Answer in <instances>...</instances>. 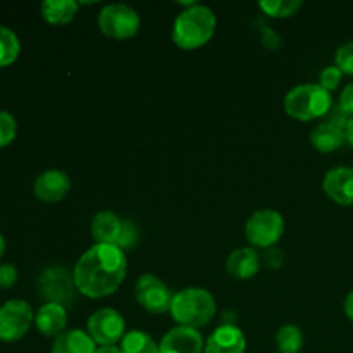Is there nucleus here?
Wrapping results in <instances>:
<instances>
[{"label":"nucleus","mask_w":353,"mask_h":353,"mask_svg":"<svg viewBox=\"0 0 353 353\" xmlns=\"http://www.w3.org/2000/svg\"><path fill=\"white\" fill-rule=\"evenodd\" d=\"M128 261L123 248L95 243L76 261L72 278L78 293L86 299L114 295L126 279Z\"/></svg>","instance_id":"1"},{"label":"nucleus","mask_w":353,"mask_h":353,"mask_svg":"<svg viewBox=\"0 0 353 353\" xmlns=\"http://www.w3.org/2000/svg\"><path fill=\"white\" fill-rule=\"evenodd\" d=\"M217 28V17L210 7L195 3L181 10L172 23L171 38L183 50H196L212 40Z\"/></svg>","instance_id":"2"},{"label":"nucleus","mask_w":353,"mask_h":353,"mask_svg":"<svg viewBox=\"0 0 353 353\" xmlns=\"http://www.w3.org/2000/svg\"><path fill=\"white\" fill-rule=\"evenodd\" d=\"M217 303L212 293L205 288L190 286L172 295L169 314L178 326L200 330L216 317Z\"/></svg>","instance_id":"3"},{"label":"nucleus","mask_w":353,"mask_h":353,"mask_svg":"<svg viewBox=\"0 0 353 353\" xmlns=\"http://www.w3.org/2000/svg\"><path fill=\"white\" fill-rule=\"evenodd\" d=\"M285 112L296 121H314L327 116L333 109V99L319 83H305L285 95Z\"/></svg>","instance_id":"4"},{"label":"nucleus","mask_w":353,"mask_h":353,"mask_svg":"<svg viewBox=\"0 0 353 353\" xmlns=\"http://www.w3.org/2000/svg\"><path fill=\"white\" fill-rule=\"evenodd\" d=\"M100 31L112 40L124 41L137 37L141 28L140 14L128 3H109L103 6L97 17Z\"/></svg>","instance_id":"5"},{"label":"nucleus","mask_w":353,"mask_h":353,"mask_svg":"<svg viewBox=\"0 0 353 353\" xmlns=\"http://www.w3.org/2000/svg\"><path fill=\"white\" fill-rule=\"evenodd\" d=\"M285 233V219L278 210L261 209L245 224V238L252 248H272Z\"/></svg>","instance_id":"6"},{"label":"nucleus","mask_w":353,"mask_h":353,"mask_svg":"<svg viewBox=\"0 0 353 353\" xmlns=\"http://www.w3.org/2000/svg\"><path fill=\"white\" fill-rule=\"evenodd\" d=\"M86 333L92 336L99 347H105V345H117L123 341L126 331V321H124L123 314L117 312L116 309L110 307H103V309L95 310L92 316L88 317L86 323Z\"/></svg>","instance_id":"7"},{"label":"nucleus","mask_w":353,"mask_h":353,"mask_svg":"<svg viewBox=\"0 0 353 353\" xmlns=\"http://www.w3.org/2000/svg\"><path fill=\"white\" fill-rule=\"evenodd\" d=\"M34 323V314L26 300L12 299L0 305V340L12 343L21 340Z\"/></svg>","instance_id":"8"},{"label":"nucleus","mask_w":353,"mask_h":353,"mask_svg":"<svg viewBox=\"0 0 353 353\" xmlns=\"http://www.w3.org/2000/svg\"><path fill=\"white\" fill-rule=\"evenodd\" d=\"M76 285L72 272L64 268L45 269L38 278V293L47 300V303H59V305H71L76 299Z\"/></svg>","instance_id":"9"},{"label":"nucleus","mask_w":353,"mask_h":353,"mask_svg":"<svg viewBox=\"0 0 353 353\" xmlns=\"http://www.w3.org/2000/svg\"><path fill=\"white\" fill-rule=\"evenodd\" d=\"M134 296L141 309L147 312L161 316L169 312L172 295L169 286L155 274H141L134 285Z\"/></svg>","instance_id":"10"},{"label":"nucleus","mask_w":353,"mask_h":353,"mask_svg":"<svg viewBox=\"0 0 353 353\" xmlns=\"http://www.w3.org/2000/svg\"><path fill=\"white\" fill-rule=\"evenodd\" d=\"M33 192L38 200L45 203H57L71 192V178L61 169H48L37 176L33 183Z\"/></svg>","instance_id":"11"},{"label":"nucleus","mask_w":353,"mask_h":353,"mask_svg":"<svg viewBox=\"0 0 353 353\" xmlns=\"http://www.w3.org/2000/svg\"><path fill=\"white\" fill-rule=\"evenodd\" d=\"M323 192L341 207L353 205V168L338 165L324 174Z\"/></svg>","instance_id":"12"},{"label":"nucleus","mask_w":353,"mask_h":353,"mask_svg":"<svg viewBox=\"0 0 353 353\" xmlns=\"http://www.w3.org/2000/svg\"><path fill=\"white\" fill-rule=\"evenodd\" d=\"M205 341L202 333L192 327L176 326L162 336L159 353H203Z\"/></svg>","instance_id":"13"},{"label":"nucleus","mask_w":353,"mask_h":353,"mask_svg":"<svg viewBox=\"0 0 353 353\" xmlns=\"http://www.w3.org/2000/svg\"><path fill=\"white\" fill-rule=\"evenodd\" d=\"M247 338L245 333L234 324H221L210 333L205 341L203 353H245Z\"/></svg>","instance_id":"14"},{"label":"nucleus","mask_w":353,"mask_h":353,"mask_svg":"<svg viewBox=\"0 0 353 353\" xmlns=\"http://www.w3.org/2000/svg\"><path fill=\"white\" fill-rule=\"evenodd\" d=\"M123 230L124 219L117 216L116 212H110V210H102V212L95 214L92 224H90L93 240H95V243L102 245H116V247H119Z\"/></svg>","instance_id":"15"},{"label":"nucleus","mask_w":353,"mask_h":353,"mask_svg":"<svg viewBox=\"0 0 353 353\" xmlns=\"http://www.w3.org/2000/svg\"><path fill=\"white\" fill-rule=\"evenodd\" d=\"M226 271L231 278L247 281L261 271V255L255 248L241 247L231 252L226 259Z\"/></svg>","instance_id":"16"},{"label":"nucleus","mask_w":353,"mask_h":353,"mask_svg":"<svg viewBox=\"0 0 353 353\" xmlns=\"http://www.w3.org/2000/svg\"><path fill=\"white\" fill-rule=\"evenodd\" d=\"M34 326L43 336L55 340L68 327V310L59 303L45 302L34 314Z\"/></svg>","instance_id":"17"},{"label":"nucleus","mask_w":353,"mask_h":353,"mask_svg":"<svg viewBox=\"0 0 353 353\" xmlns=\"http://www.w3.org/2000/svg\"><path fill=\"white\" fill-rule=\"evenodd\" d=\"M345 141H347V133L343 128L336 126L330 121L317 124L310 131V143L321 154H331V152L338 150Z\"/></svg>","instance_id":"18"},{"label":"nucleus","mask_w":353,"mask_h":353,"mask_svg":"<svg viewBox=\"0 0 353 353\" xmlns=\"http://www.w3.org/2000/svg\"><path fill=\"white\" fill-rule=\"evenodd\" d=\"M95 341L83 330H65L52 343L50 353H95Z\"/></svg>","instance_id":"19"},{"label":"nucleus","mask_w":353,"mask_h":353,"mask_svg":"<svg viewBox=\"0 0 353 353\" xmlns=\"http://www.w3.org/2000/svg\"><path fill=\"white\" fill-rule=\"evenodd\" d=\"M79 3L76 0H45L41 3V17L52 26H62L76 17Z\"/></svg>","instance_id":"20"},{"label":"nucleus","mask_w":353,"mask_h":353,"mask_svg":"<svg viewBox=\"0 0 353 353\" xmlns=\"http://www.w3.org/2000/svg\"><path fill=\"white\" fill-rule=\"evenodd\" d=\"M119 347L123 353H159V343L141 330L128 331Z\"/></svg>","instance_id":"21"},{"label":"nucleus","mask_w":353,"mask_h":353,"mask_svg":"<svg viewBox=\"0 0 353 353\" xmlns=\"http://www.w3.org/2000/svg\"><path fill=\"white\" fill-rule=\"evenodd\" d=\"M276 347L279 353H299L303 348V331L295 324H285L276 333Z\"/></svg>","instance_id":"22"},{"label":"nucleus","mask_w":353,"mask_h":353,"mask_svg":"<svg viewBox=\"0 0 353 353\" xmlns=\"http://www.w3.org/2000/svg\"><path fill=\"white\" fill-rule=\"evenodd\" d=\"M21 52L19 37L10 28L0 24V68L10 65L16 62Z\"/></svg>","instance_id":"23"},{"label":"nucleus","mask_w":353,"mask_h":353,"mask_svg":"<svg viewBox=\"0 0 353 353\" xmlns=\"http://www.w3.org/2000/svg\"><path fill=\"white\" fill-rule=\"evenodd\" d=\"M257 6L265 16L274 17V19H285L302 9L303 2L302 0H262Z\"/></svg>","instance_id":"24"},{"label":"nucleus","mask_w":353,"mask_h":353,"mask_svg":"<svg viewBox=\"0 0 353 353\" xmlns=\"http://www.w3.org/2000/svg\"><path fill=\"white\" fill-rule=\"evenodd\" d=\"M17 133L16 117L7 110H0V148L12 143Z\"/></svg>","instance_id":"25"},{"label":"nucleus","mask_w":353,"mask_h":353,"mask_svg":"<svg viewBox=\"0 0 353 353\" xmlns=\"http://www.w3.org/2000/svg\"><path fill=\"white\" fill-rule=\"evenodd\" d=\"M334 65L343 74L353 76V41H345L334 54Z\"/></svg>","instance_id":"26"},{"label":"nucleus","mask_w":353,"mask_h":353,"mask_svg":"<svg viewBox=\"0 0 353 353\" xmlns=\"http://www.w3.org/2000/svg\"><path fill=\"white\" fill-rule=\"evenodd\" d=\"M341 78H343V72L336 65H326L319 74V85L331 93L340 86Z\"/></svg>","instance_id":"27"},{"label":"nucleus","mask_w":353,"mask_h":353,"mask_svg":"<svg viewBox=\"0 0 353 353\" xmlns=\"http://www.w3.org/2000/svg\"><path fill=\"white\" fill-rule=\"evenodd\" d=\"M137 241H138L137 224H134L131 219H124V230H123V236H121V241H119V248H123V250H131V248L137 245Z\"/></svg>","instance_id":"28"},{"label":"nucleus","mask_w":353,"mask_h":353,"mask_svg":"<svg viewBox=\"0 0 353 353\" xmlns=\"http://www.w3.org/2000/svg\"><path fill=\"white\" fill-rule=\"evenodd\" d=\"M17 281V269L12 264H0V288H10Z\"/></svg>","instance_id":"29"},{"label":"nucleus","mask_w":353,"mask_h":353,"mask_svg":"<svg viewBox=\"0 0 353 353\" xmlns=\"http://www.w3.org/2000/svg\"><path fill=\"white\" fill-rule=\"evenodd\" d=\"M338 107L348 116L353 117V81L348 83L340 93V100H338Z\"/></svg>","instance_id":"30"},{"label":"nucleus","mask_w":353,"mask_h":353,"mask_svg":"<svg viewBox=\"0 0 353 353\" xmlns=\"http://www.w3.org/2000/svg\"><path fill=\"white\" fill-rule=\"evenodd\" d=\"M264 262H265V265H268V268L278 269L279 265H281V262H283V254L278 250V248H274V247L268 248V250H265V254H264Z\"/></svg>","instance_id":"31"},{"label":"nucleus","mask_w":353,"mask_h":353,"mask_svg":"<svg viewBox=\"0 0 353 353\" xmlns=\"http://www.w3.org/2000/svg\"><path fill=\"white\" fill-rule=\"evenodd\" d=\"M343 310H345V316L348 317V319L353 323V290L350 293L347 295V299H345L343 302Z\"/></svg>","instance_id":"32"},{"label":"nucleus","mask_w":353,"mask_h":353,"mask_svg":"<svg viewBox=\"0 0 353 353\" xmlns=\"http://www.w3.org/2000/svg\"><path fill=\"white\" fill-rule=\"evenodd\" d=\"M95 353H123V350L117 345H105V347H97Z\"/></svg>","instance_id":"33"},{"label":"nucleus","mask_w":353,"mask_h":353,"mask_svg":"<svg viewBox=\"0 0 353 353\" xmlns=\"http://www.w3.org/2000/svg\"><path fill=\"white\" fill-rule=\"evenodd\" d=\"M345 133H347V141L353 147V117H350V121H348L347 128H345Z\"/></svg>","instance_id":"34"},{"label":"nucleus","mask_w":353,"mask_h":353,"mask_svg":"<svg viewBox=\"0 0 353 353\" xmlns=\"http://www.w3.org/2000/svg\"><path fill=\"white\" fill-rule=\"evenodd\" d=\"M3 252H6V240H3L2 233H0V259H2Z\"/></svg>","instance_id":"35"}]
</instances>
